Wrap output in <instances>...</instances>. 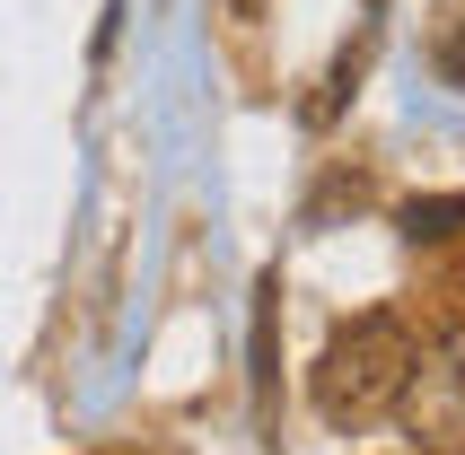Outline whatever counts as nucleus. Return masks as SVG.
I'll return each mask as SVG.
<instances>
[{"instance_id": "1", "label": "nucleus", "mask_w": 465, "mask_h": 455, "mask_svg": "<svg viewBox=\"0 0 465 455\" xmlns=\"http://www.w3.org/2000/svg\"><path fill=\"white\" fill-rule=\"evenodd\" d=\"M413 368H421V351H413V333H404V315H351L325 342V359H316V411L334 430H369L378 411L404 403Z\"/></svg>"}, {"instance_id": "2", "label": "nucleus", "mask_w": 465, "mask_h": 455, "mask_svg": "<svg viewBox=\"0 0 465 455\" xmlns=\"http://www.w3.org/2000/svg\"><path fill=\"white\" fill-rule=\"evenodd\" d=\"M465 228V193H440V202H404V237H457Z\"/></svg>"}, {"instance_id": "3", "label": "nucleus", "mask_w": 465, "mask_h": 455, "mask_svg": "<svg viewBox=\"0 0 465 455\" xmlns=\"http://www.w3.org/2000/svg\"><path fill=\"white\" fill-rule=\"evenodd\" d=\"M229 9H237V18H263V0H229Z\"/></svg>"}]
</instances>
